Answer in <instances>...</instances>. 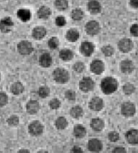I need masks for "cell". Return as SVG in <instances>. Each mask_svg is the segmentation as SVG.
<instances>
[{
  "label": "cell",
  "instance_id": "6da1fadb",
  "mask_svg": "<svg viewBox=\"0 0 138 153\" xmlns=\"http://www.w3.org/2000/svg\"><path fill=\"white\" fill-rule=\"evenodd\" d=\"M118 88V82L113 76H107L101 82V91L106 95H110L117 91Z\"/></svg>",
  "mask_w": 138,
  "mask_h": 153
},
{
  "label": "cell",
  "instance_id": "7a4b0ae2",
  "mask_svg": "<svg viewBox=\"0 0 138 153\" xmlns=\"http://www.w3.org/2000/svg\"><path fill=\"white\" fill-rule=\"evenodd\" d=\"M53 79L57 84H65L68 83L70 79V74L66 69L62 68H57L52 73Z\"/></svg>",
  "mask_w": 138,
  "mask_h": 153
},
{
  "label": "cell",
  "instance_id": "3957f363",
  "mask_svg": "<svg viewBox=\"0 0 138 153\" xmlns=\"http://www.w3.org/2000/svg\"><path fill=\"white\" fill-rule=\"evenodd\" d=\"M121 113L126 118L133 117L136 113V106L131 101L124 102L121 106Z\"/></svg>",
  "mask_w": 138,
  "mask_h": 153
},
{
  "label": "cell",
  "instance_id": "277c9868",
  "mask_svg": "<svg viewBox=\"0 0 138 153\" xmlns=\"http://www.w3.org/2000/svg\"><path fill=\"white\" fill-rule=\"evenodd\" d=\"M17 51L21 55L27 56L33 52L34 47L30 42L22 40L17 45Z\"/></svg>",
  "mask_w": 138,
  "mask_h": 153
},
{
  "label": "cell",
  "instance_id": "5b68a950",
  "mask_svg": "<svg viewBox=\"0 0 138 153\" xmlns=\"http://www.w3.org/2000/svg\"><path fill=\"white\" fill-rule=\"evenodd\" d=\"M28 131L31 136L37 137L43 133L44 126L39 120H35L29 123L28 126Z\"/></svg>",
  "mask_w": 138,
  "mask_h": 153
},
{
  "label": "cell",
  "instance_id": "8992f818",
  "mask_svg": "<svg viewBox=\"0 0 138 153\" xmlns=\"http://www.w3.org/2000/svg\"><path fill=\"white\" fill-rule=\"evenodd\" d=\"M95 81L89 76H84L79 82V88L84 93L91 92L95 89Z\"/></svg>",
  "mask_w": 138,
  "mask_h": 153
},
{
  "label": "cell",
  "instance_id": "52a82bcc",
  "mask_svg": "<svg viewBox=\"0 0 138 153\" xmlns=\"http://www.w3.org/2000/svg\"><path fill=\"white\" fill-rule=\"evenodd\" d=\"M134 42L133 41L128 38H121L117 43V48L121 52L127 54V53L131 52L134 49Z\"/></svg>",
  "mask_w": 138,
  "mask_h": 153
},
{
  "label": "cell",
  "instance_id": "ba28073f",
  "mask_svg": "<svg viewBox=\"0 0 138 153\" xmlns=\"http://www.w3.org/2000/svg\"><path fill=\"white\" fill-rule=\"evenodd\" d=\"M84 30L86 33L91 36H95L98 35L101 31V25L98 22L95 20H91V21L87 22L84 26Z\"/></svg>",
  "mask_w": 138,
  "mask_h": 153
},
{
  "label": "cell",
  "instance_id": "9c48e42d",
  "mask_svg": "<svg viewBox=\"0 0 138 153\" xmlns=\"http://www.w3.org/2000/svg\"><path fill=\"white\" fill-rule=\"evenodd\" d=\"M14 22L10 17H5L0 20V31L2 33L7 34L12 31Z\"/></svg>",
  "mask_w": 138,
  "mask_h": 153
},
{
  "label": "cell",
  "instance_id": "30bf717a",
  "mask_svg": "<svg viewBox=\"0 0 138 153\" xmlns=\"http://www.w3.org/2000/svg\"><path fill=\"white\" fill-rule=\"evenodd\" d=\"M90 110L95 112H99L103 110L104 106V100L99 97H95L90 100L88 103Z\"/></svg>",
  "mask_w": 138,
  "mask_h": 153
},
{
  "label": "cell",
  "instance_id": "8fae6325",
  "mask_svg": "<svg viewBox=\"0 0 138 153\" xmlns=\"http://www.w3.org/2000/svg\"><path fill=\"white\" fill-rule=\"evenodd\" d=\"M120 69L124 74H131V73H133L135 69L134 64L133 61L129 59L123 60L120 63Z\"/></svg>",
  "mask_w": 138,
  "mask_h": 153
},
{
  "label": "cell",
  "instance_id": "7c38bea8",
  "mask_svg": "<svg viewBox=\"0 0 138 153\" xmlns=\"http://www.w3.org/2000/svg\"><path fill=\"white\" fill-rule=\"evenodd\" d=\"M95 45L91 42H84L80 46V51L84 57H90L95 51Z\"/></svg>",
  "mask_w": 138,
  "mask_h": 153
},
{
  "label": "cell",
  "instance_id": "4fadbf2b",
  "mask_svg": "<svg viewBox=\"0 0 138 153\" xmlns=\"http://www.w3.org/2000/svg\"><path fill=\"white\" fill-rule=\"evenodd\" d=\"M90 69H91V71L95 74H101L104 71V63L101 60H94L90 65Z\"/></svg>",
  "mask_w": 138,
  "mask_h": 153
},
{
  "label": "cell",
  "instance_id": "5bb4252c",
  "mask_svg": "<svg viewBox=\"0 0 138 153\" xmlns=\"http://www.w3.org/2000/svg\"><path fill=\"white\" fill-rule=\"evenodd\" d=\"M87 149L92 152H100L103 149V143L98 139H91L87 143Z\"/></svg>",
  "mask_w": 138,
  "mask_h": 153
},
{
  "label": "cell",
  "instance_id": "9a60e30c",
  "mask_svg": "<svg viewBox=\"0 0 138 153\" xmlns=\"http://www.w3.org/2000/svg\"><path fill=\"white\" fill-rule=\"evenodd\" d=\"M125 139L128 144L131 146H137L138 145V129H131L127 131L125 134Z\"/></svg>",
  "mask_w": 138,
  "mask_h": 153
},
{
  "label": "cell",
  "instance_id": "2e32d148",
  "mask_svg": "<svg viewBox=\"0 0 138 153\" xmlns=\"http://www.w3.org/2000/svg\"><path fill=\"white\" fill-rule=\"evenodd\" d=\"M87 9L91 14L98 15L101 12L102 5L98 0H90L87 2Z\"/></svg>",
  "mask_w": 138,
  "mask_h": 153
},
{
  "label": "cell",
  "instance_id": "e0dca14e",
  "mask_svg": "<svg viewBox=\"0 0 138 153\" xmlns=\"http://www.w3.org/2000/svg\"><path fill=\"white\" fill-rule=\"evenodd\" d=\"M47 35V30L44 26H35V28L32 29V38L35 40L40 41L42 40L43 38H45V37Z\"/></svg>",
  "mask_w": 138,
  "mask_h": 153
},
{
  "label": "cell",
  "instance_id": "ac0fdd59",
  "mask_svg": "<svg viewBox=\"0 0 138 153\" xmlns=\"http://www.w3.org/2000/svg\"><path fill=\"white\" fill-rule=\"evenodd\" d=\"M26 111L30 115H35L40 110V104L37 100H31L26 103Z\"/></svg>",
  "mask_w": 138,
  "mask_h": 153
},
{
  "label": "cell",
  "instance_id": "d6986e66",
  "mask_svg": "<svg viewBox=\"0 0 138 153\" xmlns=\"http://www.w3.org/2000/svg\"><path fill=\"white\" fill-rule=\"evenodd\" d=\"M52 57L49 53H43L39 57V65L44 68H48L52 65Z\"/></svg>",
  "mask_w": 138,
  "mask_h": 153
},
{
  "label": "cell",
  "instance_id": "ffe728a7",
  "mask_svg": "<svg viewBox=\"0 0 138 153\" xmlns=\"http://www.w3.org/2000/svg\"><path fill=\"white\" fill-rule=\"evenodd\" d=\"M90 126L95 132H101L104 129V122L101 118H93L90 123Z\"/></svg>",
  "mask_w": 138,
  "mask_h": 153
},
{
  "label": "cell",
  "instance_id": "44dd1931",
  "mask_svg": "<svg viewBox=\"0 0 138 153\" xmlns=\"http://www.w3.org/2000/svg\"><path fill=\"white\" fill-rule=\"evenodd\" d=\"M37 16L40 19L42 20H47L51 16V9L46 5H42L39 9L37 12Z\"/></svg>",
  "mask_w": 138,
  "mask_h": 153
},
{
  "label": "cell",
  "instance_id": "7402d4cb",
  "mask_svg": "<svg viewBox=\"0 0 138 153\" xmlns=\"http://www.w3.org/2000/svg\"><path fill=\"white\" fill-rule=\"evenodd\" d=\"M80 38V33L77 29L71 28L68 30L65 34V38L69 42H76Z\"/></svg>",
  "mask_w": 138,
  "mask_h": 153
},
{
  "label": "cell",
  "instance_id": "603a6c76",
  "mask_svg": "<svg viewBox=\"0 0 138 153\" xmlns=\"http://www.w3.org/2000/svg\"><path fill=\"white\" fill-rule=\"evenodd\" d=\"M87 133L86 128L81 124H77L75 125L73 129V135L77 139H82L85 136Z\"/></svg>",
  "mask_w": 138,
  "mask_h": 153
},
{
  "label": "cell",
  "instance_id": "cb8c5ba5",
  "mask_svg": "<svg viewBox=\"0 0 138 153\" xmlns=\"http://www.w3.org/2000/svg\"><path fill=\"white\" fill-rule=\"evenodd\" d=\"M24 85L19 81L14 82V83L10 86V92L15 96L20 95V94H22L24 92Z\"/></svg>",
  "mask_w": 138,
  "mask_h": 153
},
{
  "label": "cell",
  "instance_id": "d4e9b609",
  "mask_svg": "<svg viewBox=\"0 0 138 153\" xmlns=\"http://www.w3.org/2000/svg\"><path fill=\"white\" fill-rule=\"evenodd\" d=\"M17 16L23 22H26L32 18V12L27 9H20L17 12Z\"/></svg>",
  "mask_w": 138,
  "mask_h": 153
},
{
  "label": "cell",
  "instance_id": "484cf974",
  "mask_svg": "<svg viewBox=\"0 0 138 153\" xmlns=\"http://www.w3.org/2000/svg\"><path fill=\"white\" fill-rule=\"evenodd\" d=\"M59 57L63 61H70L74 57V53L72 50L68 48H65L61 50L59 52Z\"/></svg>",
  "mask_w": 138,
  "mask_h": 153
},
{
  "label": "cell",
  "instance_id": "4316f807",
  "mask_svg": "<svg viewBox=\"0 0 138 153\" xmlns=\"http://www.w3.org/2000/svg\"><path fill=\"white\" fill-rule=\"evenodd\" d=\"M70 115L72 118L78 120V119L81 118V117H83V115H84V110H83L81 106H73V107L71 108Z\"/></svg>",
  "mask_w": 138,
  "mask_h": 153
},
{
  "label": "cell",
  "instance_id": "83f0119b",
  "mask_svg": "<svg viewBox=\"0 0 138 153\" xmlns=\"http://www.w3.org/2000/svg\"><path fill=\"white\" fill-rule=\"evenodd\" d=\"M54 126H55L56 129H58V130H64L68 127V122L65 117H59L56 119L55 122H54Z\"/></svg>",
  "mask_w": 138,
  "mask_h": 153
},
{
  "label": "cell",
  "instance_id": "f1b7e54d",
  "mask_svg": "<svg viewBox=\"0 0 138 153\" xmlns=\"http://www.w3.org/2000/svg\"><path fill=\"white\" fill-rule=\"evenodd\" d=\"M71 17L75 22L81 21L84 17V13L83 10L80 8L74 9L71 12Z\"/></svg>",
  "mask_w": 138,
  "mask_h": 153
},
{
  "label": "cell",
  "instance_id": "f546056e",
  "mask_svg": "<svg viewBox=\"0 0 138 153\" xmlns=\"http://www.w3.org/2000/svg\"><path fill=\"white\" fill-rule=\"evenodd\" d=\"M54 6L57 10L64 12L68 8V0H54Z\"/></svg>",
  "mask_w": 138,
  "mask_h": 153
},
{
  "label": "cell",
  "instance_id": "4dcf8cb0",
  "mask_svg": "<svg viewBox=\"0 0 138 153\" xmlns=\"http://www.w3.org/2000/svg\"><path fill=\"white\" fill-rule=\"evenodd\" d=\"M136 87L133 84H131L130 82H128L126 84H124L122 87V91L125 95L127 96H131L135 92Z\"/></svg>",
  "mask_w": 138,
  "mask_h": 153
},
{
  "label": "cell",
  "instance_id": "1f68e13d",
  "mask_svg": "<svg viewBox=\"0 0 138 153\" xmlns=\"http://www.w3.org/2000/svg\"><path fill=\"white\" fill-rule=\"evenodd\" d=\"M101 52L105 57H111L114 54V48L110 45H106L101 48Z\"/></svg>",
  "mask_w": 138,
  "mask_h": 153
},
{
  "label": "cell",
  "instance_id": "d6a6232c",
  "mask_svg": "<svg viewBox=\"0 0 138 153\" xmlns=\"http://www.w3.org/2000/svg\"><path fill=\"white\" fill-rule=\"evenodd\" d=\"M39 97L42 99H46L50 95V89L47 86H42L39 88V91H38Z\"/></svg>",
  "mask_w": 138,
  "mask_h": 153
},
{
  "label": "cell",
  "instance_id": "836d02e7",
  "mask_svg": "<svg viewBox=\"0 0 138 153\" xmlns=\"http://www.w3.org/2000/svg\"><path fill=\"white\" fill-rule=\"evenodd\" d=\"M7 124L10 127H16L19 124V117L16 115H12L7 119Z\"/></svg>",
  "mask_w": 138,
  "mask_h": 153
},
{
  "label": "cell",
  "instance_id": "e575fe53",
  "mask_svg": "<svg viewBox=\"0 0 138 153\" xmlns=\"http://www.w3.org/2000/svg\"><path fill=\"white\" fill-rule=\"evenodd\" d=\"M60 45L59 39L57 37H51L48 41V45L51 50H54L58 48Z\"/></svg>",
  "mask_w": 138,
  "mask_h": 153
},
{
  "label": "cell",
  "instance_id": "d590c367",
  "mask_svg": "<svg viewBox=\"0 0 138 153\" xmlns=\"http://www.w3.org/2000/svg\"><path fill=\"white\" fill-rule=\"evenodd\" d=\"M49 107L51 108V110H58L60 107H61V101L58 99V98H53L51 100L49 101Z\"/></svg>",
  "mask_w": 138,
  "mask_h": 153
},
{
  "label": "cell",
  "instance_id": "8d00e7d4",
  "mask_svg": "<svg viewBox=\"0 0 138 153\" xmlns=\"http://www.w3.org/2000/svg\"><path fill=\"white\" fill-rule=\"evenodd\" d=\"M72 68H73V70L76 73L80 74L84 72V71L85 70V65L81 61H78V62L75 63V65H73Z\"/></svg>",
  "mask_w": 138,
  "mask_h": 153
},
{
  "label": "cell",
  "instance_id": "74e56055",
  "mask_svg": "<svg viewBox=\"0 0 138 153\" xmlns=\"http://www.w3.org/2000/svg\"><path fill=\"white\" fill-rule=\"evenodd\" d=\"M108 140L111 143H117L120 139V134L117 131H110L107 135Z\"/></svg>",
  "mask_w": 138,
  "mask_h": 153
},
{
  "label": "cell",
  "instance_id": "f35d334b",
  "mask_svg": "<svg viewBox=\"0 0 138 153\" xmlns=\"http://www.w3.org/2000/svg\"><path fill=\"white\" fill-rule=\"evenodd\" d=\"M65 97L68 101L73 102L76 100V93L72 90H68V91H65Z\"/></svg>",
  "mask_w": 138,
  "mask_h": 153
},
{
  "label": "cell",
  "instance_id": "ab89813d",
  "mask_svg": "<svg viewBox=\"0 0 138 153\" xmlns=\"http://www.w3.org/2000/svg\"><path fill=\"white\" fill-rule=\"evenodd\" d=\"M8 102H9V97L7 94L4 92H0V107L7 105Z\"/></svg>",
  "mask_w": 138,
  "mask_h": 153
},
{
  "label": "cell",
  "instance_id": "60d3db41",
  "mask_svg": "<svg viewBox=\"0 0 138 153\" xmlns=\"http://www.w3.org/2000/svg\"><path fill=\"white\" fill-rule=\"evenodd\" d=\"M54 22H55V25H57V26L63 27L66 25L67 22H66V19H65V18L64 17V16H58V17H56Z\"/></svg>",
  "mask_w": 138,
  "mask_h": 153
},
{
  "label": "cell",
  "instance_id": "b9f144b4",
  "mask_svg": "<svg viewBox=\"0 0 138 153\" xmlns=\"http://www.w3.org/2000/svg\"><path fill=\"white\" fill-rule=\"evenodd\" d=\"M130 33L133 37L137 38L138 37V24L135 23L133 24L130 28Z\"/></svg>",
  "mask_w": 138,
  "mask_h": 153
},
{
  "label": "cell",
  "instance_id": "7bdbcfd3",
  "mask_svg": "<svg viewBox=\"0 0 138 153\" xmlns=\"http://www.w3.org/2000/svg\"><path fill=\"white\" fill-rule=\"evenodd\" d=\"M112 152L114 153H125L127 152L126 151V149L122 147V146H117L115 148H114Z\"/></svg>",
  "mask_w": 138,
  "mask_h": 153
},
{
  "label": "cell",
  "instance_id": "ee69618b",
  "mask_svg": "<svg viewBox=\"0 0 138 153\" xmlns=\"http://www.w3.org/2000/svg\"><path fill=\"white\" fill-rule=\"evenodd\" d=\"M129 5L132 9H138V0H129Z\"/></svg>",
  "mask_w": 138,
  "mask_h": 153
},
{
  "label": "cell",
  "instance_id": "f6af8a7d",
  "mask_svg": "<svg viewBox=\"0 0 138 153\" xmlns=\"http://www.w3.org/2000/svg\"><path fill=\"white\" fill-rule=\"evenodd\" d=\"M72 152L74 153H81L83 152L82 149L81 147H78V146H74L73 148L72 149Z\"/></svg>",
  "mask_w": 138,
  "mask_h": 153
},
{
  "label": "cell",
  "instance_id": "bcb514c9",
  "mask_svg": "<svg viewBox=\"0 0 138 153\" xmlns=\"http://www.w3.org/2000/svg\"><path fill=\"white\" fill-rule=\"evenodd\" d=\"M19 153H29L30 152L28 149H20L19 151H18Z\"/></svg>",
  "mask_w": 138,
  "mask_h": 153
},
{
  "label": "cell",
  "instance_id": "7dc6e473",
  "mask_svg": "<svg viewBox=\"0 0 138 153\" xmlns=\"http://www.w3.org/2000/svg\"><path fill=\"white\" fill-rule=\"evenodd\" d=\"M39 152H45V151H40Z\"/></svg>",
  "mask_w": 138,
  "mask_h": 153
},
{
  "label": "cell",
  "instance_id": "c3c4849f",
  "mask_svg": "<svg viewBox=\"0 0 138 153\" xmlns=\"http://www.w3.org/2000/svg\"><path fill=\"white\" fill-rule=\"evenodd\" d=\"M0 80H1V74H0Z\"/></svg>",
  "mask_w": 138,
  "mask_h": 153
},
{
  "label": "cell",
  "instance_id": "681fc988",
  "mask_svg": "<svg viewBox=\"0 0 138 153\" xmlns=\"http://www.w3.org/2000/svg\"><path fill=\"white\" fill-rule=\"evenodd\" d=\"M5 1H6V0H5Z\"/></svg>",
  "mask_w": 138,
  "mask_h": 153
}]
</instances>
